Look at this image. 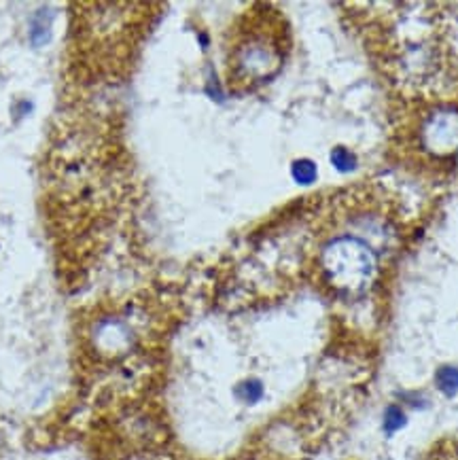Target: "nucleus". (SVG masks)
Wrapping results in <instances>:
<instances>
[{
	"label": "nucleus",
	"instance_id": "obj_5",
	"mask_svg": "<svg viewBox=\"0 0 458 460\" xmlns=\"http://www.w3.org/2000/svg\"><path fill=\"white\" fill-rule=\"evenodd\" d=\"M263 394V388L260 382L255 380H249V382H242V385L238 386V397L246 401V403H255V401H260Z\"/></svg>",
	"mask_w": 458,
	"mask_h": 460
},
{
	"label": "nucleus",
	"instance_id": "obj_3",
	"mask_svg": "<svg viewBox=\"0 0 458 460\" xmlns=\"http://www.w3.org/2000/svg\"><path fill=\"white\" fill-rule=\"evenodd\" d=\"M437 386L439 391L448 397H454L458 393V367H442L437 371Z\"/></svg>",
	"mask_w": 458,
	"mask_h": 460
},
{
	"label": "nucleus",
	"instance_id": "obj_6",
	"mask_svg": "<svg viewBox=\"0 0 458 460\" xmlns=\"http://www.w3.org/2000/svg\"><path fill=\"white\" fill-rule=\"evenodd\" d=\"M428 460H458V446L454 441H442Z\"/></svg>",
	"mask_w": 458,
	"mask_h": 460
},
{
	"label": "nucleus",
	"instance_id": "obj_4",
	"mask_svg": "<svg viewBox=\"0 0 458 460\" xmlns=\"http://www.w3.org/2000/svg\"><path fill=\"white\" fill-rule=\"evenodd\" d=\"M331 164L339 170V172H352V170L357 168V155L346 149V146H336V149L331 151Z\"/></svg>",
	"mask_w": 458,
	"mask_h": 460
},
{
	"label": "nucleus",
	"instance_id": "obj_2",
	"mask_svg": "<svg viewBox=\"0 0 458 460\" xmlns=\"http://www.w3.org/2000/svg\"><path fill=\"white\" fill-rule=\"evenodd\" d=\"M291 174H293V179L299 182V185H310V182L316 181L319 170H316V164L313 162V159H297V162H293Z\"/></svg>",
	"mask_w": 458,
	"mask_h": 460
},
{
	"label": "nucleus",
	"instance_id": "obj_7",
	"mask_svg": "<svg viewBox=\"0 0 458 460\" xmlns=\"http://www.w3.org/2000/svg\"><path fill=\"white\" fill-rule=\"evenodd\" d=\"M403 424H405V414L397 408V405H392V408H389V411H386V418H384L386 430H389V433H395V430L401 429Z\"/></svg>",
	"mask_w": 458,
	"mask_h": 460
},
{
	"label": "nucleus",
	"instance_id": "obj_1",
	"mask_svg": "<svg viewBox=\"0 0 458 460\" xmlns=\"http://www.w3.org/2000/svg\"><path fill=\"white\" fill-rule=\"evenodd\" d=\"M283 43L280 39L269 37V34H249L238 40L236 49H233L229 62L236 64V75L232 76L233 81L240 84H261L268 81L269 76L276 75V70L283 64Z\"/></svg>",
	"mask_w": 458,
	"mask_h": 460
}]
</instances>
